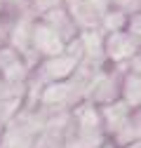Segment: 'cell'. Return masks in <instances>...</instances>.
I'll use <instances>...</instances> for the list:
<instances>
[{"instance_id":"10","label":"cell","mask_w":141,"mask_h":148,"mask_svg":"<svg viewBox=\"0 0 141 148\" xmlns=\"http://www.w3.org/2000/svg\"><path fill=\"white\" fill-rule=\"evenodd\" d=\"M120 99L125 101L132 110L141 108V75L134 71H127L122 75V87H120Z\"/></svg>"},{"instance_id":"5","label":"cell","mask_w":141,"mask_h":148,"mask_svg":"<svg viewBox=\"0 0 141 148\" xmlns=\"http://www.w3.org/2000/svg\"><path fill=\"white\" fill-rule=\"evenodd\" d=\"M73 125H75V134H106L103 132V122H101V110L92 101H82L73 110Z\"/></svg>"},{"instance_id":"16","label":"cell","mask_w":141,"mask_h":148,"mask_svg":"<svg viewBox=\"0 0 141 148\" xmlns=\"http://www.w3.org/2000/svg\"><path fill=\"white\" fill-rule=\"evenodd\" d=\"M3 134H5V122L0 120V139H3Z\"/></svg>"},{"instance_id":"8","label":"cell","mask_w":141,"mask_h":148,"mask_svg":"<svg viewBox=\"0 0 141 148\" xmlns=\"http://www.w3.org/2000/svg\"><path fill=\"white\" fill-rule=\"evenodd\" d=\"M42 21L49 26V28H54L61 38L66 40V45L70 42V40H75L78 38V33H75V21L70 19V14L66 12V7H54V10H49L47 14H42Z\"/></svg>"},{"instance_id":"12","label":"cell","mask_w":141,"mask_h":148,"mask_svg":"<svg viewBox=\"0 0 141 148\" xmlns=\"http://www.w3.org/2000/svg\"><path fill=\"white\" fill-rule=\"evenodd\" d=\"M127 21H129V16H127L125 10H111L108 14L103 16L101 28L108 31V33H118V31H125L127 28Z\"/></svg>"},{"instance_id":"9","label":"cell","mask_w":141,"mask_h":148,"mask_svg":"<svg viewBox=\"0 0 141 148\" xmlns=\"http://www.w3.org/2000/svg\"><path fill=\"white\" fill-rule=\"evenodd\" d=\"M78 38H80L82 49H85V59L97 61V64L106 61V38L99 28L97 31H82Z\"/></svg>"},{"instance_id":"14","label":"cell","mask_w":141,"mask_h":148,"mask_svg":"<svg viewBox=\"0 0 141 148\" xmlns=\"http://www.w3.org/2000/svg\"><path fill=\"white\" fill-rule=\"evenodd\" d=\"M129 71H134L136 75H141V49L136 52V57L129 61Z\"/></svg>"},{"instance_id":"11","label":"cell","mask_w":141,"mask_h":148,"mask_svg":"<svg viewBox=\"0 0 141 148\" xmlns=\"http://www.w3.org/2000/svg\"><path fill=\"white\" fill-rule=\"evenodd\" d=\"M139 141H141V110H134L132 118L127 120V125L113 136V143H115L118 148H122V146L139 143Z\"/></svg>"},{"instance_id":"3","label":"cell","mask_w":141,"mask_h":148,"mask_svg":"<svg viewBox=\"0 0 141 148\" xmlns=\"http://www.w3.org/2000/svg\"><path fill=\"white\" fill-rule=\"evenodd\" d=\"M139 49H141V45L127 31H118V33L106 35V59L111 64H129L136 57Z\"/></svg>"},{"instance_id":"7","label":"cell","mask_w":141,"mask_h":148,"mask_svg":"<svg viewBox=\"0 0 141 148\" xmlns=\"http://www.w3.org/2000/svg\"><path fill=\"white\" fill-rule=\"evenodd\" d=\"M99 110H101V122H103L106 136H115L120 129L127 125V120H129L132 113H134V110L122 101V99H118V101H113V103H106V106H99Z\"/></svg>"},{"instance_id":"6","label":"cell","mask_w":141,"mask_h":148,"mask_svg":"<svg viewBox=\"0 0 141 148\" xmlns=\"http://www.w3.org/2000/svg\"><path fill=\"white\" fill-rule=\"evenodd\" d=\"M66 12L70 14V19L75 21V26L82 28V31L101 28L103 14L90 3V0H66Z\"/></svg>"},{"instance_id":"13","label":"cell","mask_w":141,"mask_h":148,"mask_svg":"<svg viewBox=\"0 0 141 148\" xmlns=\"http://www.w3.org/2000/svg\"><path fill=\"white\" fill-rule=\"evenodd\" d=\"M127 33L141 45V12H134V14L129 16V21H127Z\"/></svg>"},{"instance_id":"17","label":"cell","mask_w":141,"mask_h":148,"mask_svg":"<svg viewBox=\"0 0 141 148\" xmlns=\"http://www.w3.org/2000/svg\"><path fill=\"white\" fill-rule=\"evenodd\" d=\"M139 110H141V108H139Z\"/></svg>"},{"instance_id":"4","label":"cell","mask_w":141,"mask_h":148,"mask_svg":"<svg viewBox=\"0 0 141 148\" xmlns=\"http://www.w3.org/2000/svg\"><path fill=\"white\" fill-rule=\"evenodd\" d=\"M0 80L12 85L28 82V64L14 47H0Z\"/></svg>"},{"instance_id":"1","label":"cell","mask_w":141,"mask_h":148,"mask_svg":"<svg viewBox=\"0 0 141 148\" xmlns=\"http://www.w3.org/2000/svg\"><path fill=\"white\" fill-rule=\"evenodd\" d=\"M127 71H118V66L113 68H101L97 73V78L90 82L87 87V101L106 106V103H113L120 97V87H122V75Z\"/></svg>"},{"instance_id":"15","label":"cell","mask_w":141,"mask_h":148,"mask_svg":"<svg viewBox=\"0 0 141 148\" xmlns=\"http://www.w3.org/2000/svg\"><path fill=\"white\" fill-rule=\"evenodd\" d=\"M101 148H118V146H115V143H113V141H106V143H103V146H101Z\"/></svg>"},{"instance_id":"2","label":"cell","mask_w":141,"mask_h":148,"mask_svg":"<svg viewBox=\"0 0 141 148\" xmlns=\"http://www.w3.org/2000/svg\"><path fill=\"white\" fill-rule=\"evenodd\" d=\"M33 49L42 59L59 57V54L66 52V40L54 28H49L45 21H38V24H33Z\"/></svg>"}]
</instances>
